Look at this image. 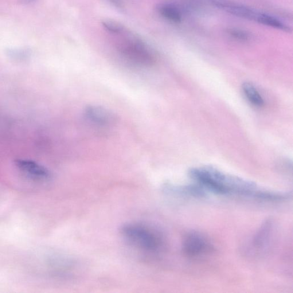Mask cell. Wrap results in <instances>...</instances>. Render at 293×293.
<instances>
[{
    "label": "cell",
    "mask_w": 293,
    "mask_h": 293,
    "mask_svg": "<svg viewBox=\"0 0 293 293\" xmlns=\"http://www.w3.org/2000/svg\"><path fill=\"white\" fill-rule=\"evenodd\" d=\"M124 53L133 61L139 64L149 65L154 62V57L150 50L140 43H135L125 48Z\"/></svg>",
    "instance_id": "cell-5"
},
{
    "label": "cell",
    "mask_w": 293,
    "mask_h": 293,
    "mask_svg": "<svg viewBox=\"0 0 293 293\" xmlns=\"http://www.w3.org/2000/svg\"><path fill=\"white\" fill-rule=\"evenodd\" d=\"M218 6L224 9L229 13L237 15L238 17L244 18L256 21L258 11L254 10L249 7L234 4H226V3H218Z\"/></svg>",
    "instance_id": "cell-7"
},
{
    "label": "cell",
    "mask_w": 293,
    "mask_h": 293,
    "mask_svg": "<svg viewBox=\"0 0 293 293\" xmlns=\"http://www.w3.org/2000/svg\"><path fill=\"white\" fill-rule=\"evenodd\" d=\"M102 24L105 29L112 33H119L122 32L123 29L122 25L114 21L105 20Z\"/></svg>",
    "instance_id": "cell-12"
},
{
    "label": "cell",
    "mask_w": 293,
    "mask_h": 293,
    "mask_svg": "<svg viewBox=\"0 0 293 293\" xmlns=\"http://www.w3.org/2000/svg\"><path fill=\"white\" fill-rule=\"evenodd\" d=\"M15 165L22 173L38 181H45L50 178L49 171L38 163L26 159H17Z\"/></svg>",
    "instance_id": "cell-4"
},
{
    "label": "cell",
    "mask_w": 293,
    "mask_h": 293,
    "mask_svg": "<svg viewBox=\"0 0 293 293\" xmlns=\"http://www.w3.org/2000/svg\"><path fill=\"white\" fill-rule=\"evenodd\" d=\"M122 234L129 243L146 252H158L163 246L161 236L146 226L136 224L125 225L122 229Z\"/></svg>",
    "instance_id": "cell-2"
},
{
    "label": "cell",
    "mask_w": 293,
    "mask_h": 293,
    "mask_svg": "<svg viewBox=\"0 0 293 293\" xmlns=\"http://www.w3.org/2000/svg\"><path fill=\"white\" fill-rule=\"evenodd\" d=\"M256 21L272 28L285 31L289 30L288 27L284 22L271 15L259 12Z\"/></svg>",
    "instance_id": "cell-10"
},
{
    "label": "cell",
    "mask_w": 293,
    "mask_h": 293,
    "mask_svg": "<svg viewBox=\"0 0 293 293\" xmlns=\"http://www.w3.org/2000/svg\"><path fill=\"white\" fill-rule=\"evenodd\" d=\"M230 33L232 36L241 39V40H245V39H248L249 37L247 33L240 30L232 29L230 31Z\"/></svg>",
    "instance_id": "cell-13"
},
{
    "label": "cell",
    "mask_w": 293,
    "mask_h": 293,
    "mask_svg": "<svg viewBox=\"0 0 293 293\" xmlns=\"http://www.w3.org/2000/svg\"><path fill=\"white\" fill-rule=\"evenodd\" d=\"M85 115L91 122L102 126L112 123L114 115L107 109L97 106H89L85 110Z\"/></svg>",
    "instance_id": "cell-6"
},
{
    "label": "cell",
    "mask_w": 293,
    "mask_h": 293,
    "mask_svg": "<svg viewBox=\"0 0 293 293\" xmlns=\"http://www.w3.org/2000/svg\"><path fill=\"white\" fill-rule=\"evenodd\" d=\"M242 90L250 102L257 107L264 106L265 102L263 97L261 96L255 86L246 82L242 84Z\"/></svg>",
    "instance_id": "cell-8"
},
{
    "label": "cell",
    "mask_w": 293,
    "mask_h": 293,
    "mask_svg": "<svg viewBox=\"0 0 293 293\" xmlns=\"http://www.w3.org/2000/svg\"><path fill=\"white\" fill-rule=\"evenodd\" d=\"M189 174L199 185L215 194L237 195L259 200L263 191L252 181L226 174L212 167L193 168Z\"/></svg>",
    "instance_id": "cell-1"
},
{
    "label": "cell",
    "mask_w": 293,
    "mask_h": 293,
    "mask_svg": "<svg viewBox=\"0 0 293 293\" xmlns=\"http://www.w3.org/2000/svg\"><path fill=\"white\" fill-rule=\"evenodd\" d=\"M109 1L116 6L121 7L122 6V3L120 0H109Z\"/></svg>",
    "instance_id": "cell-15"
},
{
    "label": "cell",
    "mask_w": 293,
    "mask_h": 293,
    "mask_svg": "<svg viewBox=\"0 0 293 293\" xmlns=\"http://www.w3.org/2000/svg\"><path fill=\"white\" fill-rule=\"evenodd\" d=\"M272 226L271 222H267L262 226L254 238L253 243L256 248H261L265 245V242L268 241L271 232Z\"/></svg>",
    "instance_id": "cell-11"
},
{
    "label": "cell",
    "mask_w": 293,
    "mask_h": 293,
    "mask_svg": "<svg viewBox=\"0 0 293 293\" xmlns=\"http://www.w3.org/2000/svg\"><path fill=\"white\" fill-rule=\"evenodd\" d=\"M158 11L164 18L171 22L179 23L182 20V14L177 7L164 3L158 6Z\"/></svg>",
    "instance_id": "cell-9"
},
{
    "label": "cell",
    "mask_w": 293,
    "mask_h": 293,
    "mask_svg": "<svg viewBox=\"0 0 293 293\" xmlns=\"http://www.w3.org/2000/svg\"><path fill=\"white\" fill-rule=\"evenodd\" d=\"M182 251L187 257L197 258L208 255L215 249L204 236L197 232H191L187 234L183 239Z\"/></svg>",
    "instance_id": "cell-3"
},
{
    "label": "cell",
    "mask_w": 293,
    "mask_h": 293,
    "mask_svg": "<svg viewBox=\"0 0 293 293\" xmlns=\"http://www.w3.org/2000/svg\"><path fill=\"white\" fill-rule=\"evenodd\" d=\"M37 1V0H18V2L20 3V4L28 5L30 4V3L36 2Z\"/></svg>",
    "instance_id": "cell-14"
}]
</instances>
